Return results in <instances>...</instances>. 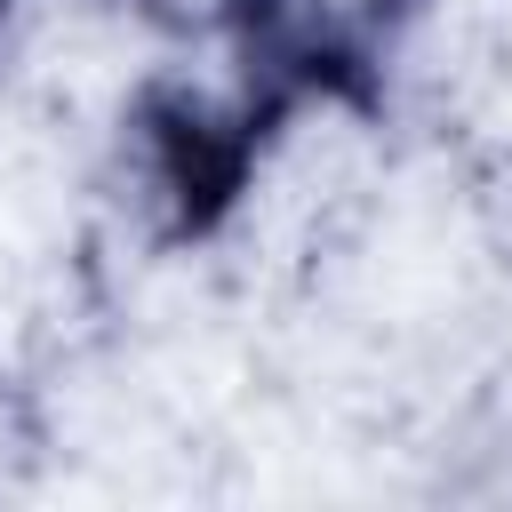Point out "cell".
<instances>
[{
	"instance_id": "obj_1",
	"label": "cell",
	"mask_w": 512,
	"mask_h": 512,
	"mask_svg": "<svg viewBox=\"0 0 512 512\" xmlns=\"http://www.w3.org/2000/svg\"><path fill=\"white\" fill-rule=\"evenodd\" d=\"M280 120H296L272 88H256L248 72H232L224 88H152L136 104V168L144 192L168 208L176 232H216L232 216V200L248 192V176L264 168V144L280 136Z\"/></svg>"
},
{
	"instance_id": "obj_2",
	"label": "cell",
	"mask_w": 512,
	"mask_h": 512,
	"mask_svg": "<svg viewBox=\"0 0 512 512\" xmlns=\"http://www.w3.org/2000/svg\"><path fill=\"white\" fill-rule=\"evenodd\" d=\"M8 8H16V0H0V24H8Z\"/></svg>"
},
{
	"instance_id": "obj_3",
	"label": "cell",
	"mask_w": 512,
	"mask_h": 512,
	"mask_svg": "<svg viewBox=\"0 0 512 512\" xmlns=\"http://www.w3.org/2000/svg\"><path fill=\"white\" fill-rule=\"evenodd\" d=\"M376 8H384V0H376Z\"/></svg>"
}]
</instances>
